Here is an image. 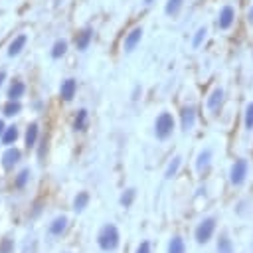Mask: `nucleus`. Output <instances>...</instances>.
Instances as JSON below:
<instances>
[{
  "mask_svg": "<svg viewBox=\"0 0 253 253\" xmlns=\"http://www.w3.org/2000/svg\"><path fill=\"white\" fill-rule=\"evenodd\" d=\"M97 241H99V247H101L103 251H113V249L119 245V231H117V227L111 225V223L105 225V227L99 231Z\"/></svg>",
  "mask_w": 253,
  "mask_h": 253,
  "instance_id": "nucleus-1",
  "label": "nucleus"
},
{
  "mask_svg": "<svg viewBox=\"0 0 253 253\" xmlns=\"http://www.w3.org/2000/svg\"><path fill=\"white\" fill-rule=\"evenodd\" d=\"M172 130H174V119H172V115L170 113H160L156 117V123H154L156 138L164 140V138H168L172 134Z\"/></svg>",
  "mask_w": 253,
  "mask_h": 253,
  "instance_id": "nucleus-2",
  "label": "nucleus"
},
{
  "mask_svg": "<svg viewBox=\"0 0 253 253\" xmlns=\"http://www.w3.org/2000/svg\"><path fill=\"white\" fill-rule=\"evenodd\" d=\"M215 229V217H206L200 221V225L196 227V241L198 243H208L210 237L213 235Z\"/></svg>",
  "mask_w": 253,
  "mask_h": 253,
  "instance_id": "nucleus-3",
  "label": "nucleus"
},
{
  "mask_svg": "<svg viewBox=\"0 0 253 253\" xmlns=\"http://www.w3.org/2000/svg\"><path fill=\"white\" fill-rule=\"evenodd\" d=\"M233 22H235V8L229 6V4H225L219 10V16H217V22L215 24H217L219 30H229L233 26Z\"/></svg>",
  "mask_w": 253,
  "mask_h": 253,
  "instance_id": "nucleus-4",
  "label": "nucleus"
},
{
  "mask_svg": "<svg viewBox=\"0 0 253 253\" xmlns=\"http://www.w3.org/2000/svg\"><path fill=\"white\" fill-rule=\"evenodd\" d=\"M247 160H235V164L231 166V172H229V178H231V184H235V186H239V184H243V180H245V176H247Z\"/></svg>",
  "mask_w": 253,
  "mask_h": 253,
  "instance_id": "nucleus-5",
  "label": "nucleus"
},
{
  "mask_svg": "<svg viewBox=\"0 0 253 253\" xmlns=\"http://www.w3.org/2000/svg\"><path fill=\"white\" fill-rule=\"evenodd\" d=\"M140 38H142V28H132V30L126 34V38H125V51L130 53V51L138 45Z\"/></svg>",
  "mask_w": 253,
  "mask_h": 253,
  "instance_id": "nucleus-6",
  "label": "nucleus"
},
{
  "mask_svg": "<svg viewBox=\"0 0 253 253\" xmlns=\"http://www.w3.org/2000/svg\"><path fill=\"white\" fill-rule=\"evenodd\" d=\"M180 117H182V128L190 130L194 126V123H196V109L194 107H184Z\"/></svg>",
  "mask_w": 253,
  "mask_h": 253,
  "instance_id": "nucleus-7",
  "label": "nucleus"
},
{
  "mask_svg": "<svg viewBox=\"0 0 253 253\" xmlns=\"http://www.w3.org/2000/svg\"><path fill=\"white\" fill-rule=\"evenodd\" d=\"M18 160H20V150L18 148H8L4 152V156H2V166L6 170H10L14 164H18Z\"/></svg>",
  "mask_w": 253,
  "mask_h": 253,
  "instance_id": "nucleus-8",
  "label": "nucleus"
},
{
  "mask_svg": "<svg viewBox=\"0 0 253 253\" xmlns=\"http://www.w3.org/2000/svg\"><path fill=\"white\" fill-rule=\"evenodd\" d=\"M26 42H28V38L24 36V34H20V36H16L14 40H12V43L8 45V55L10 57H14V55H18L22 49H24V45H26Z\"/></svg>",
  "mask_w": 253,
  "mask_h": 253,
  "instance_id": "nucleus-9",
  "label": "nucleus"
},
{
  "mask_svg": "<svg viewBox=\"0 0 253 253\" xmlns=\"http://www.w3.org/2000/svg\"><path fill=\"white\" fill-rule=\"evenodd\" d=\"M221 101H223V89L221 87H215L210 93V97H208V109L210 111H217V107L221 105Z\"/></svg>",
  "mask_w": 253,
  "mask_h": 253,
  "instance_id": "nucleus-10",
  "label": "nucleus"
},
{
  "mask_svg": "<svg viewBox=\"0 0 253 253\" xmlns=\"http://www.w3.org/2000/svg\"><path fill=\"white\" fill-rule=\"evenodd\" d=\"M91 38H93V32L89 30V28H85V30H81L79 34H77V38H75V45H77V49H87L89 47V42H91Z\"/></svg>",
  "mask_w": 253,
  "mask_h": 253,
  "instance_id": "nucleus-11",
  "label": "nucleus"
},
{
  "mask_svg": "<svg viewBox=\"0 0 253 253\" xmlns=\"http://www.w3.org/2000/svg\"><path fill=\"white\" fill-rule=\"evenodd\" d=\"M75 89H77L75 79H65V81L61 83V97H63L65 101H71L73 95H75Z\"/></svg>",
  "mask_w": 253,
  "mask_h": 253,
  "instance_id": "nucleus-12",
  "label": "nucleus"
},
{
  "mask_svg": "<svg viewBox=\"0 0 253 253\" xmlns=\"http://www.w3.org/2000/svg\"><path fill=\"white\" fill-rule=\"evenodd\" d=\"M65 227H67V217H65V215L55 217V219L51 221V225H49V233H51V235H61V233L65 231Z\"/></svg>",
  "mask_w": 253,
  "mask_h": 253,
  "instance_id": "nucleus-13",
  "label": "nucleus"
},
{
  "mask_svg": "<svg viewBox=\"0 0 253 253\" xmlns=\"http://www.w3.org/2000/svg\"><path fill=\"white\" fill-rule=\"evenodd\" d=\"M24 91H26V85H24L22 81H14V83L10 85V89H8V97H10L12 101H18V99L24 95Z\"/></svg>",
  "mask_w": 253,
  "mask_h": 253,
  "instance_id": "nucleus-14",
  "label": "nucleus"
},
{
  "mask_svg": "<svg viewBox=\"0 0 253 253\" xmlns=\"http://www.w3.org/2000/svg\"><path fill=\"white\" fill-rule=\"evenodd\" d=\"M217 253H233V243L227 237V233H221L217 239Z\"/></svg>",
  "mask_w": 253,
  "mask_h": 253,
  "instance_id": "nucleus-15",
  "label": "nucleus"
},
{
  "mask_svg": "<svg viewBox=\"0 0 253 253\" xmlns=\"http://www.w3.org/2000/svg\"><path fill=\"white\" fill-rule=\"evenodd\" d=\"M184 6V0H166V6H164V12L168 16H178L180 10Z\"/></svg>",
  "mask_w": 253,
  "mask_h": 253,
  "instance_id": "nucleus-16",
  "label": "nucleus"
},
{
  "mask_svg": "<svg viewBox=\"0 0 253 253\" xmlns=\"http://www.w3.org/2000/svg\"><path fill=\"white\" fill-rule=\"evenodd\" d=\"M168 253H186V245L182 237H172L168 243Z\"/></svg>",
  "mask_w": 253,
  "mask_h": 253,
  "instance_id": "nucleus-17",
  "label": "nucleus"
},
{
  "mask_svg": "<svg viewBox=\"0 0 253 253\" xmlns=\"http://www.w3.org/2000/svg\"><path fill=\"white\" fill-rule=\"evenodd\" d=\"M65 51H67V42H65V40H57V42L53 43V47H51V57H53V59H59Z\"/></svg>",
  "mask_w": 253,
  "mask_h": 253,
  "instance_id": "nucleus-18",
  "label": "nucleus"
},
{
  "mask_svg": "<svg viewBox=\"0 0 253 253\" xmlns=\"http://www.w3.org/2000/svg\"><path fill=\"white\" fill-rule=\"evenodd\" d=\"M36 138H38V125L32 123V125L28 126V130H26V146H28V148L34 146V144H36Z\"/></svg>",
  "mask_w": 253,
  "mask_h": 253,
  "instance_id": "nucleus-19",
  "label": "nucleus"
},
{
  "mask_svg": "<svg viewBox=\"0 0 253 253\" xmlns=\"http://www.w3.org/2000/svg\"><path fill=\"white\" fill-rule=\"evenodd\" d=\"M87 125V111L85 109H79L77 111V117H75V123H73V128L75 130H83Z\"/></svg>",
  "mask_w": 253,
  "mask_h": 253,
  "instance_id": "nucleus-20",
  "label": "nucleus"
},
{
  "mask_svg": "<svg viewBox=\"0 0 253 253\" xmlns=\"http://www.w3.org/2000/svg\"><path fill=\"white\" fill-rule=\"evenodd\" d=\"M18 128L16 126H8L6 130H4V134H2V142L4 144H12V142H16V138H18Z\"/></svg>",
  "mask_w": 253,
  "mask_h": 253,
  "instance_id": "nucleus-21",
  "label": "nucleus"
},
{
  "mask_svg": "<svg viewBox=\"0 0 253 253\" xmlns=\"http://www.w3.org/2000/svg\"><path fill=\"white\" fill-rule=\"evenodd\" d=\"M210 158H211V150L210 148H206L204 152H200V156H198V162H196V168L202 172L208 164H210Z\"/></svg>",
  "mask_w": 253,
  "mask_h": 253,
  "instance_id": "nucleus-22",
  "label": "nucleus"
},
{
  "mask_svg": "<svg viewBox=\"0 0 253 253\" xmlns=\"http://www.w3.org/2000/svg\"><path fill=\"white\" fill-rule=\"evenodd\" d=\"M89 204V194L87 192H79L77 196H75V202H73V206H75V210L77 211H81V210H85V206Z\"/></svg>",
  "mask_w": 253,
  "mask_h": 253,
  "instance_id": "nucleus-23",
  "label": "nucleus"
},
{
  "mask_svg": "<svg viewBox=\"0 0 253 253\" xmlns=\"http://www.w3.org/2000/svg\"><path fill=\"white\" fill-rule=\"evenodd\" d=\"M20 109H22V107H20V103L10 99V101L4 105V115H6V117H14V115H18V113H20Z\"/></svg>",
  "mask_w": 253,
  "mask_h": 253,
  "instance_id": "nucleus-24",
  "label": "nucleus"
},
{
  "mask_svg": "<svg viewBox=\"0 0 253 253\" xmlns=\"http://www.w3.org/2000/svg\"><path fill=\"white\" fill-rule=\"evenodd\" d=\"M180 164H182V158L180 156H174L172 158V162L168 164V168H166V178H172V176H176V172H178V168H180Z\"/></svg>",
  "mask_w": 253,
  "mask_h": 253,
  "instance_id": "nucleus-25",
  "label": "nucleus"
},
{
  "mask_svg": "<svg viewBox=\"0 0 253 253\" xmlns=\"http://www.w3.org/2000/svg\"><path fill=\"white\" fill-rule=\"evenodd\" d=\"M206 36H208V28H206V26L198 28V32H196V36H194V40H192V45H194V47H200L202 42L206 40Z\"/></svg>",
  "mask_w": 253,
  "mask_h": 253,
  "instance_id": "nucleus-26",
  "label": "nucleus"
},
{
  "mask_svg": "<svg viewBox=\"0 0 253 253\" xmlns=\"http://www.w3.org/2000/svg\"><path fill=\"white\" fill-rule=\"evenodd\" d=\"M245 128H247V130L253 128V101L245 107Z\"/></svg>",
  "mask_w": 253,
  "mask_h": 253,
  "instance_id": "nucleus-27",
  "label": "nucleus"
},
{
  "mask_svg": "<svg viewBox=\"0 0 253 253\" xmlns=\"http://www.w3.org/2000/svg\"><path fill=\"white\" fill-rule=\"evenodd\" d=\"M28 178H30V170H28V168L20 170V174H18V178H16V186H18V188H24V184L28 182Z\"/></svg>",
  "mask_w": 253,
  "mask_h": 253,
  "instance_id": "nucleus-28",
  "label": "nucleus"
},
{
  "mask_svg": "<svg viewBox=\"0 0 253 253\" xmlns=\"http://www.w3.org/2000/svg\"><path fill=\"white\" fill-rule=\"evenodd\" d=\"M134 194H136V192H134V188H128V190L123 194V198H121V204H123L125 208H126V206H130V204H132V198H134Z\"/></svg>",
  "mask_w": 253,
  "mask_h": 253,
  "instance_id": "nucleus-29",
  "label": "nucleus"
},
{
  "mask_svg": "<svg viewBox=\"0 0 253 253\" xmlns=\"http://www.w3.org/2000/svg\"><path fill=\"white\" fill-rule=\"evenodd\" d=\"M12 251V239H4L0 245V253H10Z\"/></svg>",
  "mask_w": 253,
  "mask_h": 253,
  "instance_id": "nucleus-30",
  "label": "nucleus"
},
{
  "mask_svg": "<svg viewBox=\"0 0 253 253\" xmlns=\"http://www.w3.org/2000/svg\"><path fill=\"white\" fill-rule=\"evenodd\" d=\"M136 253H150V243H148V241H142V243L136 247Z\"/></svg>",
  "mask_w": 253,
  "mask_h": 253,
  "instance_id": "nucleus-31",
  "label": "nucleus"
},
{
  "mask_svg": "<svg viewBox=\"0 0 253 253\" xmlns=\"http://www.w3.org/2000/svg\"><path fill=\"white\" fill-rule=\"evenodd\" d=\"M247 22L249 24H253V4L249 6V10H247Z\"/></svg>",
  "mask_w": 253,
  "mask_h": 253,
  "instance_id": "nucleus-32",
  "label": "nucleus"
},
{
  "mask_svg": "<svg viewBox=\"0 0 253 253\" xmlns=\"http://www.w3.org/2000/svg\"><path fill=\"white\" fill-rule=\"evenodd\" d=\"M4 130H6V126H4V123L0 121V134H4Z\"/></svg>",
  "mask_w": 253,
  "mask_h": 253,
  "instance_id": "nucleus-33",
  "label": "nucleus"
},
{
  "mask_svg": "<svg viewBox=\"0 0 253 253\" xmlns=\"http://www.w3.org/2000/svg\"><path fill=\"white\" fill-rule=\"evenodd\" d=\"M4 79H6V73H4V71H0V83H2Z\"/></svg>",
  "mask_w": 253,
  "mask_h": 253,
  "instance_id": "nucleus-34",
  "label": "nucleus"
},
{
  "mask_svg": "<svg viewBox=\"0 0 253 253\" xmlns=\"http://www.w3.org/2000/svg\"><path fill=\"white\" fill-rule=\"evenodd\" d=\"M144 2H146V4H150V2H154V0H144Z\"/></svg>",
  "mask_w": 253,
  "mask_h": 253,
  "instance_id": "nucleus-35",
  "label": "nucleus"
}]
</instances>
